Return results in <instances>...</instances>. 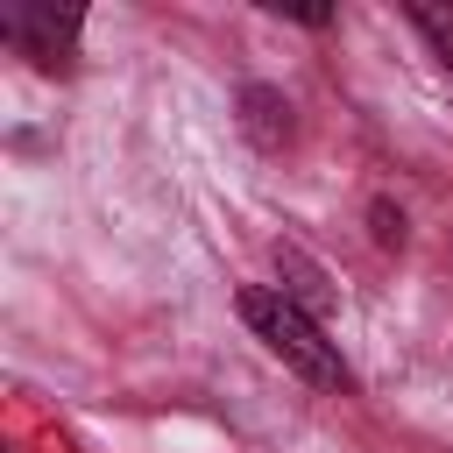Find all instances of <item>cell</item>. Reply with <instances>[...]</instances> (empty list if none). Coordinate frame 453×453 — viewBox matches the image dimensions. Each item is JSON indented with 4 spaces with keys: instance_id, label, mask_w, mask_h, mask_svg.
Here are the masks:
<instances>
[{
    "instance_id": "obj_1",
    "label": "cell",
    "mask_w": 453,
    "mask_h": 453,
    "mask_svg": "<svg viewBox=\"0 0 453 453\" xmlns=\"http://www.w3.org/2000/svg\"><path fill=\"white\" fill-rule=\"evenodd\" d=\"M234 304H241L248 333H255L290 375H304L311 389H347V361H340V347L326 340V326H319L311 304H297L290 290H269V283H248Z\"/></svg>"
},
{
    "instance_id": "obj_2",
    "label": "cell",
    "mask_w": 453,
    "mask_h": 453,
    "mask_svg": "<svg viewBox=\"0 0 453 453\" xmlns=\"http://www.w3.org/2000/svg\"><path fill=\"white\" fill-rule=\"evenodd\" d=\"M78 7H50V0H14L7 7V42L21 50V57H35V64H57V57H71V42H78Z\"/></svg>"
},
{
    "instance_id": "obj_3",
    "label": "cell",
    "mask_w": 453,
    "mask_h": 453,
    "mask_svg": "<svg viewBox=\"0 0 453 453\" xmlns=\"http://www.w3.org/2000/svg\"><path fill=\"white\" fill-rule=\"evenodd\" d=\"M241 127L255 134V149H283L290 142V99L269 92V85H248L241 92Z\"/></svg>"
},
{
    "instance_id": "obj_4",
    "label": "cell",
    "mask_w": 453,
    "mask_h": 453,
    "mask_svg": "<svg viewBox=\"0 0 453 453\" xmlns=\"http://www.w3.org/2000/svg\"><path fill=\"white\" fill-rule=\"evenodd\" d=\"M411 21H418V28L432 35V50H439V64L453 71V14H446V7H411Z\"/></svg>"
},
{
    "instance_id": "obj_5",
    "label": "cell",
    "mask_w": 453,
    "mask_h": 453,
    "mask_svg": "<svg viewBox=\"0 0 453 453\" xmlns=\"http://www.w3.org/2000/svg\"><path fill=\"white\" fill-rule=\"evenodd\" d=\"M375 241H382V248H403V219H396L389 205H375Z\"/></svg>"
}]
</instances>
